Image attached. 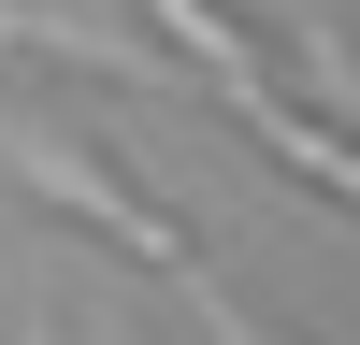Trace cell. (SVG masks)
Wrapping results in <instances>:
<instances>
[{
	"instance_id": "cell-5",
	"label": "cell",
	"mask_w": 360,
	"mask_h": 345,
	"mask_svg": "<svg viewBox=\"0 0 360 345\" xmlns=\"http://www.w3.org/2000/svg\"><path fill=\"white\" fill-rule=\"evenodd\" d=\"M159 288H173V302H188V331H202V345H288L274 316H259V302H245V288H231V273H202V259H188V273H159Z\"/></svg>"
},
{
	"instance_id": "cell-7",
	"label": "cell",
	"mask_w": 360,
	"mask_h": 345,
	"mask_svg": "<svg viewBox=\"0 0 360 345\" xmlns=\"http://www.w3.org/2000/svg\"><path fill=\"white\" fill-rule=\"evenodd\" d=\"M15 345H58V331H15Z\"/></svg>"
},
{
	"instance_id": "cell-2",
	"label": "cell",
	"mask_w": 360,
	"mask_h": 345,
	"mask_svg": "<svg viewBox=\"0 0 360 345\" xmlns=\"http://www.w3.org/2000/svg\"><path fill=\"white\" fill-rule=\"evenodd\" d=\"M0 43L44 58V72H101V86H188L130 15H44V0H0Z\"/></svg>"
},
{
	"instance_id": "cell-4",
	"label": "cell",
	"mask_w": 360,
	"mask_h": 345,
	"mask_svg": "<svg viewBox=\"0 0 360 345\" xmlns=\"http://www.w3.org/2000/svg\"><path fill=\"white\" fill-rule=\"evenodd\" d=\"M231 115H245V130H259V158H288V172H303V187H332L346 216H360V130H332V115H303V101H288V86H245V101H231Z\"/></svg>"
},
{
	"instance_id": "cell-6",
	"label": "cell",
	"mask_w": 360,
	"mask_h": 345,
	"mask_svg": "<svg viewBox=\"0 0 360 345\" xmlns=\"http://www.w3.org/2000/svg\"><path fill=\"white\" fill-rule=\"evenodd\" d=\"M303 86H317V115H360V43H346V15H303Z\"/></svg>"
},
{
	"instance_id": "cell-3",
	"label": "cell",
	"mask_w": 360,
	"mask_h": 345,
	"mask_svg": "<svg viewBox=\"0 0 360 345\" xmlns=\"http://www.w3.org/2000/svg\"><path fill=\"white\" fill-rule=\"evenodd\" d=\"M130 29L173 58L188 86H217V101H245V86H274V58H259V29L231 15V0H130Z\"/></svg>"
},
{
	"instance_id": "cell-1",
	"label": "cell",
	"mask_w": 360,
	"mask_h": 345,
	"mask_svg": "<svg viewBox=\"0 0 360 345\" xmlns=\"http://www.w3.org/2000/svg\"><path fill=\"white\" fill-rule=\"evenodd\" d=\"M0 172H15L44 216H72V230H101L115 259H144V273H188V259H202V245H188V230H173L86 130H58V115H29V101H0Z\"/></svg>"
}]
</instances>
